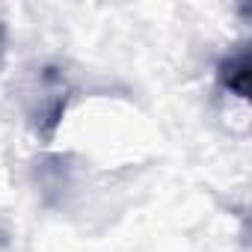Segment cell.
<instances>
[{
  "instance_id": "1",
  "label": "cell",
  "mask_w": 252,
  "mask_h": 252,
  "mask_svg": "<svg viewBox=\"0 0 252 252\" xmlns=\"http://www.w3.org/2000/svg\"><path fill=\"white\" fill-rule=\"evenodd\" d=\"M220 80L228 92H234L237 98H246V92H249V57L237 54L234 60H228L220 71Z\"/></svg>"
}]
</instances>
